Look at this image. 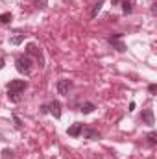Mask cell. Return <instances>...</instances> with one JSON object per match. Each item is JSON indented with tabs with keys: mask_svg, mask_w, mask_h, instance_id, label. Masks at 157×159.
<instances>
[{
	"mask_svg": "<svg viewBox=\"0 0 157 159\" xmlns=\"http://www.w3.org/2000/svg\"><path fill=\"white\" fill-rule=\"evenodd\" d=\"M28 89V81L26 80H11L6 87V93H7V100L11 104H19L22 102L24 98V91Z\"/></svg>",
	"mask_w": 157,
	"mask_h": 159,
	"instance_id": "obj_1",
	"label": "cell"
},
{
	"mask_svg": "<svg viewBox=\"0 0 157 159\" xmlns=\"http://www.w3.org/2000/svg\"><path fill=\"white\" fill-rule=\"evenodd\" d=\"M15 69L20 72V74H24V76H32V72H34V59L30 57V56H19L17 59H15Z\"/></svg>",
	"mask_w": 157,
	"mask_h": 159,
	"instance_id": "obj_2",
	"label": "cell"
},
{
	"mask_svg": "<svg viewBox=\"0 0 157 159\" xmlns=\"http://www.w3.org/2000/svg\"><path fill=\"white\" fill-rule=\"evenodd\" d=\"M24 54L30 56V57H35V59L39 61V69H44V57H43V52H41V48L35 44V43H28Z\"/></svg>",
	"mask_w": 157,
	"mask_h": 159,
	"instance_id": "obj_3",
	"label": "cell"
},
{
	"mask_svg": "<svg viewBox=\"0 0 157 159\" xmlns=\"http://www.w3.org/2000/svg\"><path fill=\"white\" fill-rule=\"evenodd\" d=\"M107 43L117 50L120 54H124L126 50H128V46H126V43H124V35L122 34H111L109 37H107Z\"/></svg>",
	"mask_w": 157,
	"mask_h": 159,
	"instance_id": "obj_4",
	"label": "cell"
},
{
	"mask_svg": "<svg viewBox=\"0 0 157 159\" xmlns=\"http://www.w3.org/2000/svg\"><path fill=\"white\" fill-rule=\"evenodd\" d=\"M72 87H74V83L67 78L57 80V83H56V89H57V93H59L61 96H69V93L72 91Z\"/></svg>",
	"mask_w": 157,
	"mask_h": 159,
	"instance_id": "obj_5",
	"label": "cell"
},
{
	"mask_svg": "<svg viewBox=\"0 0 157 159\" xmlns=\"http://www.w3.org/2000/svg\"><path fill=\"white\" fill-rule=\"evenodd\" d=\"M81 135H83V139H89V141H98L102 137V133L96 128H92V126H83Z\"/></svg>",
	"mask_w": 157,
	"mask_h": 159,
	"instance_id": "obj_6",
	"label": "cell"
},
{
	"mask_svg": "<svg viewBox=\"0 0 157 159\" xmlns=\"http://www.w3.org/2000/svg\"><path fill=\"white\" fill-rule=\"evenodd\" d=\"M48 113H52L54 119H61V102L59 100H52L48 104Z\"/></svg>",
	"mask_w": 157,
	"mask_h": 159,
	"instance_id": "obj_7",
	"label": "cell"
},
{
	"mask_svg": "<svg viewBox=\"0 0 157 159\" xmlns=\"http://www.w3.org/2000/svg\"><path fill=\"white\" fill-rule=\"evenodd\" d=\"M141 120H142V124H146V126H154V124H155L154 109H144V111L141 113Z\"/></svg>",
	"mask_w": 157,
	"mask_h": 159,
	"instance_id": "obj_8",
	"label": "cell"
},
{
	"mask_svg": "<svg viewBox=\"0 0 157 159\" xmlns=\"http://www.w3.org/2000/svg\"><path fill=\"white\" fill-rule=\"evenodd\" d=\"M81 131H83V122H74L67 129V135H70V137H81Z\"/></svg>",
	"mask_w": 157,
	"mask_h": 159,
	"instance_id": "obj_9",
	"label": "cell"
},
{
	"mask_svg": "<svg viewBox=\"0 0 157 159\" xmlns=\"http://www.w3.org/2000/svg\"><path fill=\"white\" fill-rule=\"evenodd\" d=\"M94 109H96V106H94L92 102H81L78 111H79V113H83V115H91Z\"/></svg>",
	"mask_w": 157,
	"mask_h": 159,
	"instance_id": "obj_10",
	"label": "cell"
},
{
	"mask_svg": "<svg viewBox=\"0 0 157 159\" xmlns=\"http://www.w3.org/2000/svg\"><path fill=\"white\" fill-rule=\"evenodd\" d=\"M120 4H122V13H124V15H129V13L133 11V4H131V0H122Z\"/></svg>",
	"mask_w": 157,
	"mask_h": 159,
	"instance_id": "obj_11",
	"label": "cell"
},
{
	"mask_svg": "<svg viewBox=\"0 0 157 159\" xmlns=\"http://www.w3.org/2000/svg\"><path fill=\"white\" fill-rule=\"evenodd\" d=\"M104 2H105V0H98V2H96V4L92 6V9H91V19H96V15L100 13V9H102Z\"/></svg>",
	"mask_w": 157,
	"mask_h": 159,
	"instance_id": "obj_12",
	"label": "cell"
},
{
	"mask_svg": "<svg viewBox=\"0 0 157 159\" xmlns=\"http://www.w3.org/2000/svg\"><path fill=\"white\" fill-rule=\"evenodd\" d=\"M22 41H24V34H22V32H17L13 37H9V43H11V44H15V46H17V44H20Z\"/></svg>",
	"mask_w": 157,
	"mask_h": 159,
	"instance_id": "obj_13",
	"label": "cell"
},
{
	"mask_svg": "<svg viewBox=\"0 0 157 159\" xmlns=\"http://www.w3.org/2000/svg\"><path fill=\"white\" fill-rule=\"evenodd\" d=\"M13 20V15L9 13V11H6V13H0V22L2 24H9Z\"/></svg>",
	"mask_w": 157,
	"mask_h": 159,
	"instance_id": "obj_14",
	"label": "cell"
},
{
	"mask_svg": "<svg viewBox=\"0 0 157 159\" xmlns=\"http://www.w3.org/2000/svg\"><path fill=\"white\" fill-rule=\"evenodd\" d=\"M146 139H148V143H150L152 146H155V144H157V133H155V131H150V133L146 135Z\"/></svg>",
	"mask_w": 157,
	"mask_h": 159,
	"instance_id": "obj_15",
	"label": "cell"
},
{
	"mask_svg": "<svg viewBox=\"0 0 157 159\" xmlns=\"http://www.w3.org/2000/svg\"><path fill=\"white\" fill-rule=\"evenodd\" d=\"M13 154H15V152H13L11 148H4V150H2V157L4 159H13Z\"/></svg>",
	"mask_w": 157,
	"mask_h": 159,
	"instance_id": "obj_16",
	"label": "cell"
},
{
	"mask_svg": "<svg viewBox=\"0 0 157 159\" xmlns=\"http://www.w3.org/2000/svg\"><path fill=\"white\" fill-rule=\"evenodd\" d=\"M35 2V6L39 7V9H44V7H48V0H34Z\"/></svg>",
	"mask_w": 157,
	"mask_h": 159,
	"instance_id": "obj_17",
	"label": "cell"
},
{
	"mask_svg": "<svg viewBox=\"0 0 157 159\" xmlns=\"http://www.w3.org/2000/svg\"><path fill=\"white\" fill-rule=\"evenodd\" d=\"M148 93H150V94H155L157 93V85L155 83H150V85H148Z\"/></svg>",
	"mask_w": 157,
	"mask_h": 159,
	"instance_id": "obj_18",
	"label": "cell"
},
{
	"mask_svg": "<svg viewBox=\"0 0 157 159\" xmlns=\"http://www.w3.org/2000/svg\"><path fill=\"white\" fill-rule=\"evenodd\" d=\"M13 122H15V128H22V120L19 119L17 115H13Z\"/></svg>",
	"mask_w": 157,
	"mask_h": 159,
	"instance_id": "obj_19",
	"label": "cell"
},
{
	"mask_svg": "<svg viewBox=\"0 0 157 159\" xmlns=\"http://www.w3.org/2000/svg\"><path fill=\"white\" fill-rule=\"evenodd\" d=\"M39 109H41V113H43V115H46V113H48V104H43Z\"/></svg>",
	"mask_w": 157,
	"mask_h": 159,
	"instance_id": "obj_20",
	"label": "cell"
},
{
	"mask_svg": "<svg viewBox=\"0 0 157 159\" xmlns=\"http://www.w3.org/2000/svg\"><path fill=\"white\" fill-rule=\"evenodd\" d=\"M4 65H6V59H4V57H0V70L4 69Z\"/></svg>",
	"mask_w": 157,
	"mask_h": 159,
	"instance_id": "obj_21",
	"label": "cell"
},
{
	"mask_svg": "<svg viewBox=\"0 0 157 159\" xmlns=\"http://www.w3.org/2000/svg\"><path fill=\"white\" fill-rule=\"evenodd\" d=\"M111 4H113V6H118V4H120V0H111Z\"/></svg>",
	"mask_w": 157,
	"mask_h": 159,
	"instance_id": "obj_22",
	"label": "cell"
},
{
	"mask_svg": "<svg viewBox=\"0 0 157 159\" xmlns=\"http://www.w3.org/2000/svg\"><path fill=\"white\" fill-rule=\"evenodd\" d=\"M63 2H65V4H69V2H72V0H63Z\"/></svg>",
	"mask_w": 157,
	"mask_h": 159,
	"instance_id": "obj_23",
	"label": "cell"
}]
</instances>
